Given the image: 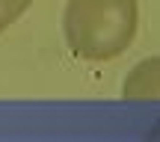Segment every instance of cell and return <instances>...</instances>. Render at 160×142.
Returning <instances> with one entry per match:
<instances>
[{
  "label": "cell",
  "mask_w": 160,
  "mask_h": 142,
  "mask_svg": "<svg viewBox=\"0 0 160 142\" xmlns=\"http://www.w3.org/2000/svg\"><path fill=\"white\" fill-rule=\"evenodd\" d=\"M139 0H68L62 12L65 45L83 62H110L133 45Z\"/></svg>",
  "instance_id": "1"
},
{
  "label": "cell",
  "mask_w": 160,
  "mask_h": 142,
  "mask_svg": "<svg viewBox=\"0 0 160 142\" xmlns=\"http://www.w3.org/2000/svg\"><path fill=\"white\" fill-rule=\"evenodd\" d=\"M122 98L133 104H160V56H145L128 71Z\"/></svg>",
  "instance_id": "2"
},
{
  "label": "cell",
  "mask_w": 160,
  "mask_h": 142,
  "mask_svg": "<svg viewBox=\"0 0 160 142\" xmlns=\"http://www.w3.org/2000/svg\"><path fill=\"white\" fill-rule=\"evenodd\" d=\"M30 6H33V0H0V36H3L12 24L21 21Z\"/></svg>",
  "instance_id": "3"
}]
</instances>
